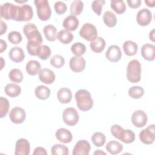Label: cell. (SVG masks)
<instances>
[{
	"mask_svg": "<svg viewBox=\"0 0 155 155\" xmlns=\"http://www.w3.org/2000/svg\"><path fill=\"white\" fill-rule=\"evenodd\" d=\"M106 154V153L104 151H101L100 150H98L97 151H95L94 153V154Z\"/></svg>",
	"mask_w": 155,
	"mask_h": 155,
	"instance_id": "54",
	"label": "cell"
},
{
	"mask_svg": "<svg viewBox=\"0 0 155 155\" xmlns=\"http://www.w3.org/2000/svg\"><path fill=\"white\" fill-rule=\"evenodd\" d=\"M124 51L127 56H134L137 52L138 46L137 44L131 41H127L123 44Z\"/></svg>",
	"mask_w": 155,
	"mask_h": 155,
	"instance_id": "26",
	"label": "cell"
},
{
	"mask_svg": "<svg viewBox=\"0 0 155 155\" xmlns=\"http://www.w3.org/2000/svg\"><path fill=\"white\" fill-rule=\"evenodd\" d=\"M30 151V145L25 139H18L15 145V155H28Z\"/></svg>",
	"mask_w": 155,
	"mask_h": 155,
	"instance_id": "14",
	"label": "cell"
},
{
	"mask_svg": "<svg viewBox=\"0 0 155 155\" xmlns=\"http://www.w3.org/2000/svg\"><path fill=\"white\" fill-rule=\"evenodd\" d=\"M145 3L147 4V6L150 7H154V3L155 1L154 0H148V1H145Z\"/></svg>",
	"mask_w": 155,
	"mask_h": 155,
	"instance_id": "52",
	"label": "cell"
},
{
	"mask_svg": "<svg viewBox=\"0 0 155 155\" xmlns=\"http://www.w3.org/2000/svg\"><path fill=\"white\" fill-rule=\"evenodd\" d=\"M55 136L59 141L65 143H70L73 139L71 132L68 130L64 128L58 129L55 133Z\"/></svg>",
	"mask_w": 155,
	"mask_h": 155,
	"instance_id": "21",
	"label": "cell"
},
{
	"mask_svg": "<svg viewBox=\"0 0 155 155\" xmlns=\"http://www.w3.org/2000/svg\"><path fill=\"white\" fill-rule=\"evenodd\" d=\"M23 32L27 37L28 41H34L42 44V37L38 31L37 27L32 23H28L23 27Z\"/></svg>",
	"mask_w": 155,
	"mask_h": 155,
	"instance_id": "4",
	"label": "cell"
},
{
	"mask_svg": "<svg viewBox=\"0 0 155 155\" xmlns=\"http://www.w3.org/2000/svg\"><path fill=\"white\" fill-rule=\"evenodd\" d=\"M51 152L53 155H68L69 154L68 148L61 143L54 145L51 147Z\"/></svg>",
	"mask_w": 155,
	"mask_h": 155,
	"instance_id": "35",
	"label": "cell"
},
{
	"mask_svg": "<svg viewBox=\"0 0 155 155\" xmlns=\"http://www.w3.org/2000/svg\"><path fill=\"white\" fill-rule=\"evenodd\" d=\"M84 8V3L80 0H74L71 4L70 7V11L71 15H79L82 12Z\"/></svg>",
	"mask_w": 155,
	"mask_h": 155,
	"instance_id": "32",
	"label": "cell"
},
{
	"mask_svg": "<svg viewBox=\"0 0 155 155\" xmlns=\"http://www.w3.org/2000/svg\"><path fill=\"white\" fill-rule=\"evenodd\" d=\"M155 46L153 44H145L141 48L142 56L147 61H152L154 59Z\"/></svg>",
	"mask_w": 155,
	"mask_h": 155,
	"instance_id": "18",
	"label": "cell"
},
{
	"mask_svg": "<svg viewBox=\"0 0 155 155\" xmlns=\"http://www.w3.org/2000/svg\"><path fill=\"white\" fill-rule=\"evenodd\" d=\"M128 95L133 99H139L144 94V90L139 86H133L128 90Z\"/></svg>",
	"mask_w": 155,
	"mask_h": 155,
	"instance_id": "39",
	"label": "cell"
},
{
	"mask_svg": "<svg viewBox=\"0 0 155 155\" xmlns=\"http://www.w3.org/2000/svg\"><path fill=\"white\" fill-rule=\"evenodd\" d=\"M0 105H1V114L0 117L1 118H3L4 116H5L8 111L9 108V102L7 99L1 97H0Z\"/></svg>",
	"mask_w": 155,
	"mask_h": 155,
	"instance_id": "43",
	"label": "cell"
},
{
	"mask_svg": "<svg viewBox=\"0 0 155 155\" xmlns=\"http://www.w3.org/2000/svg\"><path fill=\"white\" fill-rule=\"evenodd\" d=\"M105 148L109 153L111 154H117L122 151L123 145L117 141L111 140L107 143Z\"/></svg>",
	"mask_w": 155,
	"mask_h": 155,
	"instance_id": "25",
	"label": "cell"
},
{
	"mask_svg": "<svg viewBox=\"0 0 155 155\" xmlns=\"http://www.w3.org/2000/svg\"><path fill=\"white\" fill-rule=\"evenodd\" d=\"M105 56L108 61L112 62L119 61L122 57L120 48L119 46L116 45L110 46L105 53Z\"/></svg>",
	"mask_w": 155,
	"mask_h": 155,
	"instance_id": "15",
	"label": "cell"
},
{
	"mask_svg": "<svg viewBox=\"0 0 155 155\" xmlns=\"http://www.w3.org/2000/svg\"><path fill=\"white\" fill-rule=\"evenodd\" d=\"M127 2L130 7L132 8H137L140 5L142 1L141 0H127Z\"/></svg>",
	"mask_w": 155,
	"mask_h": 155,
	"instance_id": "48",
	"label": "cell"
},
{
	"mask_svg": "<svg viewBox=\"0 0 155 155\" xmlns=\"http://www.w3.org/2000/svg\"><path fill=\"white\" fill-rule=\"evenodd\" d=\"M105 1L104 0H96L93 1L91 8L93 12L98 16L101 15L103 5L105 4Z\"/></svg>",
	"mask_w": 155,
	"mask_h": 155,
	"instance_id": "45",
	"label": "cell"
},
{
	"mask_svg": "<svg viewBox=\"0 0 155 155\" xmlns=\"http://www.w3.org/2000/svg\"><path fill=\"white\" fill-rule=\"evenodd\" d=\"M74 36L70 31L67 30H62L57 34L56 38L61 42L64 44H68L73 40Z\"/></svg>",
	"mask_w": 155,
	"mask_h": 155,
	"instance_id": "28",
	"label": "cell"
},
{
	"mask_svg": "<svg viewBox=\"0 0 155 155\" xmlns=\"http://www.w3.org/2000/svg\"><path fill=\"white\" fill-rule=\"evenodd\" d=\"M75 99L78 108L81 111H88L90 110L93 105L90 93L86 90H79L75 93Z\"/></svg>",
	"mask_w": 155,
	"mask_h": 155,
	"instance_id": "1",
	"label": "cell"
},
{
	"mask_svg": "<svg viewBox=\"0 0 155 155\" xmlns=\"http://www.w3.org/2000/svg\"><path fill=\"white\" fill-rule=\"evenodd\" d=\"M79 35L85 40L91 42L97 37L96 27L91 23H85L80 29Z\"/></svg>",
	"mask_w": 155,
	"mask_h": 155,
	"instance_id": "6",
	"label": "cell"
},
{
	"mask_svg": "<svg viewBox=\"0 0 155 155\" xmlns=\"http://www.w3.org/2000/svg\"><path fill=\"white\" fill-rule=\"evenodd\" d=\"M147 115L142 110H137L134 111L131 116V121L133 124L137 128L144 127L147 123Z\"/></svg>",
	"mask_w": 155,
	"mask_h": 155,
	"instance_id": "11",
	"label": "cell"
},
{
	"mask_svg": "<svg viewBox=\"0 0 155 155\" xmlns=\"http://www.w3.org/2000/svg\"><path fill=\"white\" fill-rule=\"evenodd\" d=\"M119 140L125 143H132L135 140V134L134 132L130 130H124Z\"/></svg>",
	"mask_w": 155,
	"mask_h": 155,
	"instance_id": "38",
	"label": "cell"
},
{
	"mask_svg": "<svg viewBox=\"0 0 155 155\" xmlns=\"http://www.w3.org/2000/svg\"><path fill=\"white\" fill-rule=\"evenodd\" d=\"M38 78L42 82L45 84H51L54 81L56 77L54 73L51 70L43 68L38 73Z\"/></svg>",
	"mask_w": 155,
	"mask_h": 155,
	"instance_id": "17",
	"label": "cell"
},
{
	"mask_svg": "<svg viewBox=\"0 0 155 155\" xmlns=\"http://www.w3.org/2000/svg\"><path fill=\"white\" fill-rule=\"evenodd\" d=\"M57 98L61 104H68L72 99L71 91L68 88H62L57 92Z\"/></svg>",
	"mask_w": 155,
	"mask_h": 155,
	"instance_id": "22",
	"label": "cell"
},
{
	"mask_svg": "<svg viewBox=\"0 0 155 155\" xmlns=\"http://www.w3.org/2000/svg\"><path fill=\"white\" fill-rule=\"evenodd\" d=\"M7 47V43L5 41H3L2 39L0 40V52L2 53L4 50H6Z\"/></svg>",
	"mask_w": 155,
	"mask_h": 155,
	"instance_id": "51",
	"label": "cell"
},
{
	"mask_svg": "<svg viewBox=\"0 0 155 155\" xmlns=\"http://www.w3.org/2000/svg\"><path fill=\"white\" fill-rule=\"evenodd\" d=\"M90 145L86 140H80L75 145L73 150V155H88L90 151Z\"/></svg>",
	"mask_w": 155,
	"mask_h": 155,
	"instance_id": "16",
	"label": "cell"
},
{
	"mask_svg": "<svg viewBox=\"0 0 155 155\" xmlns=\"http://www.w3.org/2000/svg\"><path fill=\"white\" fill-rule=\"evenodd\" d=\"M18 5H15L10 2L2 4L0 7L1 16L6 20L15 19Z\"/></svg>",
	"mask_w": 155,
	"mask_h": 155,
	"instance_id": "8",
	"label": "cell"
},
{
	"mask_svg": "<svg viewBox=\"0 0 155 155\" xmlns=\"http://www.w3.org/2000/svg\"><path fill=\"white\" fill-rule=\"evenodd\" d=\"M110 7L117 14H122L126 10V5L122 0L111 1Z\"/></svg>",
	"mask_w": 155,
	"mask_h": 155,
	"instance_id": "33",
	"label": "cell"
},
{
	"mask_svg": "<svg viewBox=\"0 0 155 155\" xmlns=\"http://www.w3.org/2000/svg\"><path fill=\"white\" fill-rule=\"evenodd\" d=\"M33 155H38V154H44V155H47V153L46 150L41 147H36L33 153Z\"/></svg>",
	"mask_w": 155,
	"mask_h": 155,
	"instance_id": "49",
	"label": "cell"
},
{
	"mask_svg": "<svg viewBox=\"0 0 155 155\" xmlns=\"http://www.w3.org/2000/svg\"><path fill=\"white\" fill-rule=\"evenodd\" d=\"M79 24L78 19L75 16L70 15L64 19L62 25L68 31H74L78 27Z\"/></svg>",
	"mask_w": 155,
	"mask_h": 155,
	"instance_id": "19",
	"label": "cell"
},
{
	"mask_svg": "<svg viewBox=\"0 0 155 155\" xmlns=\"http://www.w3.org/2000/svg\"><path fill=\"white\" fill-rule=\"evenodd\" d=\"M7 26L6 24L2 21L1 20V32H0V35H2L4 33H5L7 31Z\"/></svg>",
	"mask_w": 155,
	"mask_h": 155,
	"instance_id": "50",
	"label": "cell"
},
{
	"mask_svg": "<svg viewBox=\"0 0 155 155\" xmlns=\"http://www.w3.org/2000/svg\"><path fill=\"white\" fill-rule=\"evenodd\" d=\"M37 15L41 21H47L51 16V10L47 0H35Z\"/></svg>",
	"mask_w": 155,
	"mask_h": 155,
	"instance_id": "3",
	"label": "cell"
},
{
	"mask_svg": "<svg viewBox=\"0 0 155 155\" xmlns=\"http://www.w3.org/2000/svg\"><path fill=\"white\" fill-rule=\"evenodd\" d=\"M43 32L47 40L49 41H54L56 40L57 29L54 25L50 24L45 25L43 29Z\"/></svg>",
	"mask_w": 155,
	"mask_h": 155,
	"instance_id": "30",
	"label": "cell"
},
{
	"mask_svg": "<svg viewBox=\"0 0 155 155\" xmlns=\"http://www.w3.org/2000/svg\"><path fill=\"white\" fill-rule=\"evenodd\" d=\"M51 55V49L46 45H41L38 56L42 60H47Z\"/></svg>",
	"mask_w": 155,
	"mask_h": 155,
	"instance_id": "44",
	"label": "cell"
},
{
	"mask_svg": "<svg viewBox=\"0 0 155 155\" xmlns=\"http://www.w3.org/2000/svg\"><path fill=\"white\" fill-rule=\"evenodd\" d=\"M10 80L15 83H20L23 80V74L21 70L18 68L12 69L8 73Z\"/></svg>",
	"mask_w": 155,
	"mask_h": 155,
	"instance_id": "34",
	"label": "cell"
},
{
	"mask_svg": "<svg viewBox=\"0 0 155 155\" xmlns=\"http://www.w3.org/2000/svg\"><path fill=\"white\" fill-rule=\"evenodd\" d=\"M41 64L36 60H31L28 61L26 65L25 68L27 73L31 76L36 75L41 71Z\"/></svg>",
	"mask_w": 155,
	"mask_h": 155,
	"instance_id": "24",
	"label": "cell"
},
{
	"mask_svg": "<svg viewBox=\"0 0 155 155\" xmlns=\"http://www.w3.org/2000/svg\"><path fill=\"white\" fill-rule=\"evenodd\" d=\"M33 16L32 7L28 4H23L17 7L15 21H28L31 20Z\"/></svg>",
	"mask_w": 155,
	"mask_h": 155,
	"instance_id": "5",
	"label": "cell"
},
{
	"mask_svg": "<svg viewBox=\"0 0 155 155\" xmlns=\"http://www.w3.org/2000/svg\"><path fill=\"white\" fill-rule=\"evenodd\" d=\"M91 141L96 147H102L105 142V136L101 132H96L91 137Z\"/></svg>",
	"mask_w": 155,
	"mask_h": 155,
	"instance_id": "37",
	"label": "cell"
},
{
	"mask_svg": "<svg viewBox=\"0 0 155 155\" xmlns=\"http://www.w3.org/2000/svg\"><path fill=\"white\" fill-rule=\"evenodd\" d=\"M103 20L106 25L109 27H113L117 23V18L114 13L111 11H106L103 15Z\"/></svg>",
	"mask_w": 155,
	"mask_h": 155,
	"instance_id": "31",
	"label": "cell"
},
{
	"mask_svg": "<svg viewBox=\"0 0 155 155\" xmlns=\"http://www.w3.org/2000/svg\"><path fill=\"white\" fill-rule=\"evenodd\" d=\"M69 65L73 71L79 73L84 70L86 65V61L81 56H74L70 59Z\"/></svg>",
	"mask_w": 155,
	"mask_h": 155,
	"instance_id": "12",
	"label": "cell"
},
{
	"mask_svg": "<svg viewBox=\"0 0 155 155\" xmlns=\"http://www.w3.org/2000/svg\"><path fill=\"white\" fill-rule=\"evenodd\" d=\"M4 91L7 95L11 97H16L19 96L21 92V87L15 84L11 83L7 84L4 88Z\"/></svg>",
	"mask_w": 155,
	"mask_h": 155,
	"instance_id": "27",
	"label": "cell"
},
{
	"mask_svg": "<svg viewBox=\"0 0 155 155\" xmlns=\"http://www.w3.org/2000/svg\"><path fill=\"white\" fill-rule=\"evenodd\" d=\"M16 2H19V3H22V2H27V1H16Z\"/></svg>",
	"mask_w": 155,
	"mask_h": 155,
	"instance_id": "55",
	"label": "cell"
},
{
	"mask_svg": "<svg viewBox=\"0 0 155 155\" xmlns=\"http://www.w3.org/2000/svg\"><path fill=\"white\" fill-rule=\"evenodd\" d=\"M9 117L13 123L17 124H21L26 118V113L23 108L15 107L10 111Z\"/></svg>",
	"mask_w": 155,
	"mask_h": 155,
	"instance_id": "10",
	"label": "cell"
},
{
	"mask_svg": "<svg viewBox=\"0 0 155 155\" xmlns=\"http://www.w3.org/2000/svg\"><path fill=\"white\" fill-rule=\"evenodd\" d=\"M41 47V44L34 42V41H28L27 44V50L28 53L31 56H38Z\"/></svg>",
	"mask_w": 155,
	"mask_h": 155,
	"instance_id": "36",
	"label": "cell"
},
{
	"mask_svg": "<svg viewBox=\"0 0 155 155\" xmlns=\"http://www.w3.org/2000/svg\"><path fill=\"white\" fill-rule=\"evenodd\" d=\"M62 119L65 124L70 126H73L79 121V116L75 108L73 107H68L64 110Z\"/></svg>",
	"mask_w": 155,
	"mask_h": 155,
	"instance_id": "7",
	"label": "cell"
},
{
	"mask_svg": "<svg viewBox=\"0 0 155 155\" xmlns=\"http://www.w3.org/2000/svg\"><path fill=\"white\" fill-rule=\"evenodd\" d=\"M155 125L154 124L149 125L147 128L142 130L139 133L140 141L147 145L152 144L155 139Z\"/></svg>",
	"mask_w": 155,
	"mask_h": 155,
	"instance_id": "9",
	"label": "cell"
},
{
	"mask_svg": "<svg viewBox=\"0 0 155 155\" xmlns=\"http://www.w3.org/2000/svg\"><path fill=\"white\" fill-rule=\"evenodd\" d=\"M127 78L132 83H137L141 79V65L139 61H130L127 67Z\"/></svg>",
	"mask_w": 155,
	"mask_h": 155,
	"instance_id": "2",
	"label": "cell"
},
{
	"mask_svg": "<svg viewBox=\"0 0 155 155\" xmlns=\"http://www.w3.org/2000/svg\"><path fill=\"white\" fill-rule=\"evenodd\" d=\"M8 40L13 44H19L22 39V35L17 31H12L8 35Z\"/></svg>",
	"mask_w": 155,
	"mask_h": 155,
	"instance_id": "42",
	"label": "cell"
},
{
	"mask_svg": "<svg viewBox=\"0 0 155 155\" xmlns=\"http://www.w3.org/2000/svg\"><path fill=\"white\" fill-rule=\"evenodd\" d=\"M8 56L10 59L15 62H22L25 58L24 52L19 47H12L9 51Z\"/></svg>",
	"mask_w": 155,
	"mask_h": 155,
	"instance_id": "20",
	"label": "cell"
},
{
	"mask_svg": "<svg viewBox=\"0 0 155 155\" xmlns=\"http://www.w3.org/2000/svg\"><path fill=\"white\" fill-rule=\"evenodd\" d=\"M154 29H153L150 32V35H149V38L150 39H151L153 42H154Z\"/></svg>",
	"mask_w": 155,
	"mask_h": 155,
	"instance_id": "53",
	"label": "cell"
},
{
	"mask_svg": "<svg viewBox=\"0 0 155 155\" xmlns=\"http://www.w3.org/2000/svg\"><path fill=\"white\" fill-rule=\"evenodd\" d=\"M123 131H124V128L119 125L114 124L113 126H111V133L112 135L115 138H116L119 140L120 139Z\"/></svg>",
	"mask_w": 155,
	"mask_h": 155,
	"instance_id": "46",
	"label": "cell"
},
{
	"mask_svg": "<svg viewBox=\"0 0 155 155\" xmlns=\"http://www.w3.org/2000/svg\"><path fill=\"white\" fill-rule=\"evenodd\" d=\"M35 96L41 100L48 99L50 95V90L45 85H39L35 90Z\"/></svg>",
	"mask_w": 155,
	"mask_h": 155,
	"instance_id": "29",
	"label": "cell"
},
{
	"mask_svg": "<svg viewBox=\"0 0 155 155\" xmlns=\"http://www.w3.org/2000/svg\"><path fill=\"white\" fill-rule=\"evenodd\" d=\"M50 64L54 67L59 68L64 65L65 59L62 56L59 54H55L50 59Z\"/></svg>",
	"mask_w": 155,
	"mask_h": 155,
	"instance_id": "41",
	"label": "cell"
},
{
	"mask_svg": "<svg viewBox=\"0 0 155 155\" xmlns=\"http://www.w3.org/2000/svg\"><path fill=\"white\" fill-rule=\"evenodd\" d=\"M71 51L76 56H81L85 53L86 47L81 42H76L71 45Z\"/></svg>",
	"mask_w": 155,
	"mask_h": 155,
	"instance_id": "40",
	"label": "cell"
},
{
	"mask_svg": "<svg viewBox=\"0 0 155 155\" xmlns=\"http://www.w3.org/2000/svg\"><path fill=\"white\" fill-rule=\"evenodd\" d=\"M54 8L56 13L58 15H62L66 12L67 5L62 1H57L54 4Z\"/></svg>",
	"mask_w": 155,
	"mask_h": 155,
	"instance_id": "47",
	"label": "cell"
},
{
	"mask_svg": "<svg viewBox=\"0 0 155 155\" xmlns=\"http://www.w3.org/2000/svg\"><path fill=\"white\" fill-rule=\"evenodd\" d=\"M152 13L148 8H142L136 15V21L139 25L141 26L148 25L151 21Z\"/></svg>",
	"mask_w": 155,
	"mask_h": 155,
	"instance_id": "13",
	"label": "cell"
},
{
	"mask_svg": "<svg viewBox=\"0 0 155 155\" xmlns=\"http://www.w3.org/2000/svg\"><path fill=\"white\" fill-rule=\"evenodd\" d=\"M105 44V40L102 38L97 36L96 38L90 42V46L93 51L99 53L104 50Z\"/></svg>",
	"mask_w": 155,
	"mask_h": 155,
	"instance_id": "23",
	"label": "cell"
}]
</instances>
